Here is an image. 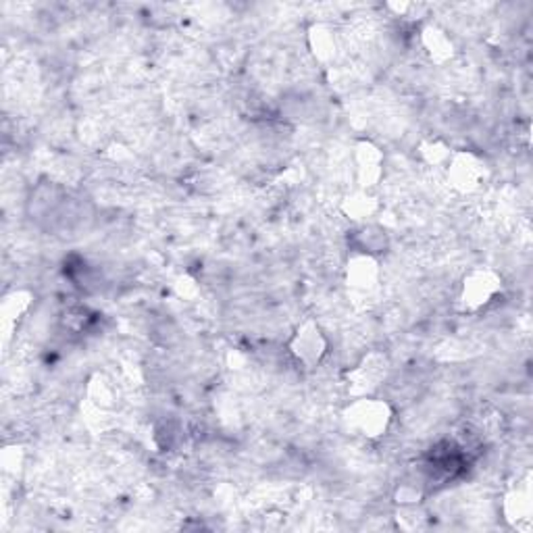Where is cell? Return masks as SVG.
I'll return each instance as SVG.
<instances>
[{
	"label": "cell",
	"instance_id": "cell-1",
	"mask_svg": "<svg viewBox=\"0 0 533 533\" xmlns=\"http://www.w3.org/2000/svg\"><path fill=\"white\" fill-rule=\"evenodd\" d=\"M348 421L363 435H380L388 427V407L375 400H363L352 407Z\"/></svg>",
	"mask_w": 533,
	"mask_h": 533
},
{
	"label": "cell",
	"instance_id": "cell-2",
	"mask_svg": "<svg viewBox=\"0 0 533 533\" xmlns=\"http://www.w3.org/2000/svg\"><path fill=\"white\" fill-rule=\"evenodd\" d=\"M294 355H297L303 363H314L323 357L325 352V340L321 336V331L314 325H306L303 331H298L297 340H294Z\"/></svg>",
	"mask_w": 533,
	"mask_h": 533
}]
</instances>
